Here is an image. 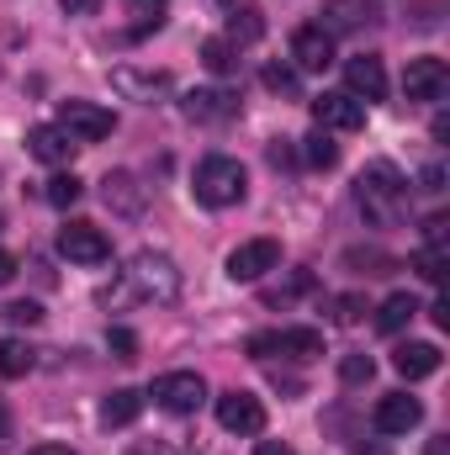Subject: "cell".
Instances as JSON below:
<instances>
[{
	"label": "cell",
	"mask_w": 450,
	"mask_h": 455,
	"mask_svg": "<svg viewBox=\"0 0 450 455\" xmlns=\"http://www.w3.org/2000/svg\"><path fill=\"white\" fill-rule=\"evenodd\" d=\"M355 207L371 228H398L408 218V180L392 159H371L355 180Z\"/></svg>",
	"instance_id": "1"
},
{
	"label": "cell",
	"mask_w": 450,
	"mask_h": 455,
	"mask_svg": "<svg viewBox=\"0 0 450 455\" xmlns=\"http://www.w3.org/2000/svg\"><path fill=\"white\" fill-rule=\"evenodd\" d=\"M181 265L159 249H138L122 270V286H117V302H154V307H170L181 297Z\"/></svg>",
	"instance_id": "2"
},
{
	"label": "cell",
	"mask_w": 450,
	"mask_h": 455,
	"mask_svg": "<svg viewBox=\"0 0 450 455\" xmlns=\"http://www.w3.org/2000/svg\"><path fill=\"white\" fill-rule=\"evenodd\" d=\"M191 191H197V202H202V207H238V202H244V191H249V175H244V164H238V159H228V154H207V159L197 164Z\"/></svg>",
	"instance_id": "3"
},
{
	"label": "cell",
	"mask_w": 450,
	"mask_h": 455,
	"mask_svg": "<svg viewBox=\"0 0 450 455\" xmlns=\"http://www.w3.org/2000/svg\"><path fill=\"white\" fill-rule=\"evenodd\" d=\"M149 397H154V408L186 419V413H197V408L207 403V381H202L197 371H165V376H154Z\"/></svg>",
	"instance_id": "4"
},
{
	"label": "cell",
	"mask_w": 450,
	"mask_h": 455,
	"mask_svg": "<svg viewBox=\"0 0 450 455\" xmlns=\"http://www.w3.org/2000/svg\"><path fill=\"white\" fill-rule=\"evenodd\" d=\"M254 360H270V355H286V360H318L324 355V334L318 329H276V334H254L249 339Z\"/></svg>",
	"instance_id": "5"
},
{
	"label": "cell",
	"mask_w": 450,
	"mask_h": 455,
	"mask_svg": "<svg viewBox=\"0 0 450 455\" xmlns=\"http://www.w3.org/2000/svg\"><path fill=\"white\" fill-rule=\"evenodd\" d=\"M112 91L122 96V101L159 107V101L175 91V80H170L165 69H133V64H117V69H112Z\"/></svg>",
	"instance_id": "6"
},
{
	"label": "cell",
	"mask_w": 450,
	"mask_h": 455,
	"mask_svg": "<svg viewBox=\"0 0 450 455\" xmlns=\"http://www.w3.org/2000/svg\"><path fill=\"white\" fill-rule=\"evenodd\" d=\"M53 127H64L75 143H101V138H112L117 116L107 107H96V101H59V122Z\"/></svg>",
	"instance_id": "7"
},
{
	"label": "cell",
	"mask_w": 450,
	"mask_h": 455,
	"mask_svg": "<svg viewBox=\"0 0 450 455\" xmlns=\"http://www.w3.org/2000/svg\"><path fill=\"white\" fill-rule=\"evenodd\" d=\"M59 254L75 265H107L112 259V238L96 223H64L59 228Z\"/></svg>",
	"instance_id": "8"
},
{
	"label": "cell",
	"mask_w": 450,
	"mask_h": 455,
	"mask_svg": "<svg viewBox=\"0 0 450 455\" xmlns=\"http://www.w3.org/2000/svg\"><path fill=\"white\" fill-rule=\"evenodd\" d=\"M218 424H223L228 435H244V440H254V435H265V403L254 397V392H223L218 397Z\"/></svg>",
	"instance_id": "9"
},
{
	"label": "cell",
	"mask_w": 450,
	"mask_h": 455,
	"mask_svg": "<svg viewBox=\"0 0 450 455\" xmlns=\"http://www.w3.org/2000/svg\"><path fill=\"white\" fill-rule=\"evenodd\" d=\"M313 122L324 132H360L366 127V101H355L350 91H324L313 101Z\"/></svg>",
	"instance_id": "10"
},
{
	"label": "cell",
	"mask_w": 450,
	"mask_h": 455,
	"mask_svg": "<svg viewBox=\"0 0 450 455\" xmlns=\"http://www.w3.org/2000/svg\"><path fill=\"white\" fill-rule=\"evenodd\" d=\"M281 265V243L276 238H249V243H238L233 254H228V275L233 281H260V275H270Z\"/></svg>",
	"instance_id": "11"
},
{
	"label": "cell",
	"mask_w": 450,
	"mask_h": 455,
	"mask_svg": "<svg viewBox=\"0 0 450 455\" xmlns=\"http://www.w3.org/2000/svg\"><path fill=\"white\" fill-rule=\"evenodd\" d=\"M446 91H450L446 59H408V75H403V96L408 101H440Z\"/></svg>",
	"instance_id": "12"
},
{
	"label": "cell",
	"mask_w": 450,
	"mask_h": 455,
	"mask_svg": "<svg viewBox=\"0 0 450 455\" xmlns=\"http://www.w3.org/2000/svg\"><path fill=\"white\" fill-rule=\"evenodd\" d=\"M292 69H308V75H324L329 64H334V37L313 21V27H297L292 32Z\"/></svg>",
	"instance_id": "13"
},
{
	"label": "cell",
	"mask_w": 450,
	"mask_h": 455,
	"mask_svg": "<svg viewBox=\"0 0 450 455\" xmlns=\"http://www.w3.org/2000/svg\"><path fill=\"white\" fill-rule=\"evenodd\" d=\"M371 424H376L382 435H408V429H419V424H424V403H419V397H408V392H387V397L376 403Z\"/></svg>",
	"instance_id": "14"
},
{
	"label": "cell",
	"mask_w": 450,
	"mask_h": 455,
	"mask_svg": "<svg viewBox=\"0 0 450 455\" xmlns=\"http://www.w3.org/2000/svg\"><path fill=\"white\" fill-rule=\"evenodd\" d=\"M181 112L191 122H233L238 116V91H223V85H202V91H186Z\"/></svg>",
	"instance_id": "15"
},
{
	"label": "cell",
	"mask_w": 450,
	"mask_h": 455,
	"mask_svg": "<svg viewBox=\"0 0 450 455\" xmlns=\"http://www.w3.org/2000/svg\"><path fill=\"white\" fill-rule=\"evenodd\" d=\"M101 202L112 207L117 218H143V207H149V191L138 186V175H127V170H112V175L101 180Z\"/></svg>",
	"instance_id": "16"
},
{
	"label": "cell",
	"mask_w": 450,
	"mask_h": 455,
	"mask_svg": "<svg viewBox=\"0 0 450 455\" xmlns=\"http://www.w3.org/2000/svg\"><path fill=\"white\" fill-rule=\"evenodd\" d=\"M344 85H350L355 101H382V96H387V69H382V59H371V53L350 59V64H344Z\"/></svg>",
	"instance_id": "17"
},
{
	"label": "cell",
	"mask_w": 450,
	"mask_h": 455,
	"mask_svg": "<svg viewBox=\"0 0 450 455\" xmlns=\"http://www.w3.org/2000/svg\"><path fill=\"white\" fill-rule=\"evenodd\" d=\"M392 365H398V376H403V381H424V376H435V371H440V349H435V344H424V339L398 344V349H392Z\"/></svg>",
	"instance_id": "18"
},
{
	"label": "cell",
	"mask_w": 450,
	"mask_h": 455,
	"mask_svg": "<svg viewBox=\"0 0 450 455\" xmlns=\"http://www.w3.org/2000/svg\"><path fill=\"white\" fill-rule=\"evenodd\" d=\"M27 148H32V159H43V164H69L80 143H75L64 127H32V132H27Z\"/></svg>",
	"instance_id": "19"
},
{
	"label": "cell",
	"mask_w": 450,
	"mask_h": 455,
	"mask_svg": "<svg viewBox=\"0 0 450 455\" xmlns=\"http://www.w3.org/2000/svg\"><path fill=\"white\" fill-rule=\"evenodd\" d=\"M366 21H371V5L366 0H324V21L318 27L329 37H339V32H360Z\"/></svg>",
	"instance_id": "20"
},
{
	"label": "cell",
	"mask_w": 450,
	"mask_h": 455,
	"mask_svg": "<svg viewBox=\"0 0 450 455\" xmlns=\"http://www.w3.org/2000/svg\"><path fill=\"white\" fill-rule=\"evenodd\" d=\"M414 318H419V302H414L408 291H392V297L376 307V329H382V334H403Z\"/></svg>",
	"instance_id": "21"
},
{
	"label": "cell",
	"mask_w": 450,
	"mask_h": 455,
	"mask_svg": "<svg viewBox=\"0 0 450 455\" xmlns=\"http://www.w3.org/2000/svg\"><path fill=\"white\" fill-rule=\"evenodd\" d=\"M138 413H143V392H133V387H117L112 397L101 403V424L107 429H127Z\"/></svg>",
	"instance_id": "22"
},
{
	"label": "cell",
	"mask_w": 450,
	"mask_h": 455,
	"mask_svg": "<svg viewBox=\"0 0 450 455\" xmlns=\"http://www.w3.org/2000/svg\"><path fill=\"white\" fill-rule=\"evenodd\" d=\"M344 265L350 270H360V275H398L403 270V259L398 254H387V249H344Z\"/></svg>",
	"instance_id": "23"
},
{
	"label": "cell",
	"mask_w": 450,
	"mask_h": 455,
	"mask_svg": "<svg viewBox=\"0 0 450 455\" xmlns=\"http://www.w3.org/2000/svg\"><path fill=\"white\" fill-rule=\"evenodd\" d=\"M122 11L133 16V37H149V32H159V27H165L170 0H122Z\"/></svg>",
	"instance_id": "24"
},
{
	"label": "cell",
	"mask_w": 450,
	"mask_h": 455,
	"mask_svg": "<svg viewBox=\"0 0 450 455\" xmlns=\"http://www.w3.org/2000/svg\"><path fill=\"white\" fill-rule=\"evenodd\" d=\"M260 37H265L260 11H254V5H233V11H228V43L238 48V43H260Z\"/></svg>",
	"instance_id": "25"
},
{
	"label": "cell",
	"mask_w": 450,
	"mask_h": 455,
	"mask_svg": "<svg viewBox=\"0 0 450 455\" xmlns=\"http://www.w3.org/2000/svg\"><path fill=\"white\" fill-rule=\"evenodd\" d=\"M32 360H37V349H32L27 339H0V376L16 381V376L32 371Z\"/></svg>",
	"instance_id": "26"
},
{
	"label": "cell",
	"mask_w": 450,
	"mask_h": 455,
	"mask_svg": "<svg viewBox=\"0 0 450 455\" xmlns=\"http://www.w3.org/2000/svg\"><path fill=\"white\" fill-rule=\"evenodd\" d=\"M302 159H308L313 170H334V164H339V143L318 127V132H308V138H302Z\"/></svg>",
	"instance_id": "27"
},
{
	"label": "cell",
	"mask_w": 450,
	"mask_h": 455,
	"mask_svg": "<svg viewBox=\"0 0 450 455\" xmlns=\"http://www.w3.org/2000/svg\"><path fill=\"white\" fill-rule=\"evenodd\" d=\"M202 64H207L213 75H233V69H238V48H233L228 37H207V43H202Z\"/></svg>",
	"instance_id": "28"
},
{
	"label": "cell",
	"mask_w": 450,
	"mask_h": 455,
	"mask_svg": "<svg viewBox=\"0 0 450 455\" xmlns=\"http://www.w3.org/2000/svg\"><path fill=\"white\" fill-rule=\"evenodd\" d=\"M446 265H450V254H446V243H424L419 254H414V270L430 281V286H440L446 281Z\"/></svg>",
	"instance_id": "29"
},
{
	"label": "cell",
	"mask_w": 450,
	"mask_h": 455,
	"mask_svg": "<svg viewBox=\"0 0 450 455\" xmlns=\"http://www.w3.org/2000/svg\"><path fill=\"white\" fill-rule=\"evenodd\" d=\"M371 376H376V360H371V355H360V349H350V355L339 360V381H344V387H366Z\"/></svg>",
	"instance_id": "30"
},
{
	"label": "cell",
	"mask_w": 450,
	"mask_h": 455,
	"mask_svg": "<svg viewBox=\"0 0 450 455\" xmlns=\"http://www.w3.org/2000/svg\"><path fill=\"white\" fill-rule=\"evenodd\" d=\"M260 80H265L276 96H292V101L302 96V80H297V69H292V64H265V75H260Z\"/></svg>",
	"instance_id": "31"
},
{
	"label": "cell",
	"mask_w": 450,
	"mask_h": 455,
	"mask_svg": "<svg viewBox=\"0 0 450 455\" xmlns=\"http://www.w3.org/2000/svg\"><path fill=\"white\" fill-rule=\"evenodd\" d=\"M80 191H85V186H80V180H75L69 170H64V175H53V180L43 186V196H48V207H75V202H80Z\"/></svg>",
	"instance_id": "32"
},
{
	"label": "cell",
	"mask_w": 450,
	"mask_h": 455,
	"mask_svg": "<svg viewBox=\"0 0 450 455\" xmlns=\"http://www.w3.org/2000/svg\"><path fill=\"white\" fill-rule=\"evenodd\" d=\"M318 281H313V270H297L292 281H281V286H270L265 291V302H292V297H302V291H313Z\"/></svg>",
	"instance_id": "33"
},
{
	"label": "cell",
	"mask_w": 450,
	"mask_h": 455,
	"mask_svg": "<svg viewBox=\"0 0 450 455\" xmlns=\"http://www.w3.org/2000/svg\"><path fill=\"white\" fill-rule=\"evenodd\" d=\"M360 313H366V297H329V318H334L339 329L360 323Z\"/></svg>",
	"instance_id": "34"
},
{
	"label": "cell",
	"mask_w": 450,
	"mask_h": 455,
	"mask_svg": "<svg viewBox=\"0 0 450 455\" xmlns=\"http://www.w3.org/2000/svg\"><path fill=\"white\" fill-rule=\"evenodd\" d=\"M0 318H5V323H16V329H21V323L32 329V323L43 318V307H37V302H11V307H0Z\"/></svg>",
	"instance_id": "35"
},
{
	"label": "cell",
	"mask_w": 450,
	"mask_h": 455,
	"mask_svg": "<svg viewBox=\"0 0 450 455\" xmlns=\"http://www.w3.org/2000/svg\"><path fill=\"white\" fill-rule=\"evenodd\" d=\"M107 344H112L117 360H138V334H133V329H112V334H107Z\"/></svg>",
	"instance_id": "36"
},
{
	"label": "cell",
	"mask_w": 450,
	"mask_h": 455,
	"mask_svg": "<svg viewBox=\"0 0 450 455\" xmlns=\"http://www.w3.org/2000/svg\"><path fill=\"white\" fill-rule=\"evenodd\" d=\"M127 455H181V451H170L165 440H138V445H127Z\"/></svg>",
	"instance_id": "37"
},
{
	"label": "cell",
	"mask_w": 450,
	"mask_h": 455,
	"mask_svg": "<svg viewBox=\"0 0 450 455\" xmlns=\"http://www.w3.org/2000/svg\"><path fill=\"white\" fill-rule=\"evenodd\" d=\"M435 11H440V0H424V5L414 11V27H435V21H440Z\"/></svg>",
	"instance_id": "38"
},
{
	"label": "cell",
	"mask_w": 450,
	"mask_h": 455,
	"mask_svg": "<svg viewBox=\"0 0 450 455\" xmlns=\"http://www.w3.org/2000/svg\"><path fill=\"white\" fill-rule=\"evenodd\" d=\"M265 154H270V164H276V170H281V164H297V154H292V148H286L281 138H276V143H270Z\"/></svg>",
	"instance_id": "39"
},
{
	"label": "cell",
	"mask_w": 450,
	"mask_h": 455,
	"mask_svg": "<svg viewBox=\"0 0 450 455\" xmlns=\"http://www.w3.org/2000/svg\"><path fill=\"white\" fill-rule=\"evenodd\" d=\"M59 5H64V16H96L101 0H59Z\"/></svg>",
	"instance_id": "40"
},
{
	"label": "cell",
	"mask_w": 450,
	"mask_h": 455,
	"mask_svg": "<svg viewBox=\"0 0 450 455\" xmlns=\"http://www.w3.org/2000/svg\"><path fill=\"white\" fill-rule=\"evenodd\" d=\"M424 243H446V218H430L424 223Z\"/></svg>",
	"instance_id": "41"
},
{
	"label": "cell",
	"mask_w": 450,
	"mask_h": 455,
	"mask_svg": "<svg viewBox=\"0 0 450 455\" xmlns=\"http://www.w3.org/2000/svg\"><path fill=\"white\" fill-rule=\"evenodd\" d=\"M254 455H297V451H292L286 440H260V451H254Z\"/></svg>",
	"instance_id": "42"
},
{
	"label": "cell",
	"mask_w": 450,
	"mask_h": 455,
	"mask_svg": "<svg viewBox=\"0 0 450 455\" xmlns=\"http://www.w3.org/2000/svg\"><path fill=\"white\" fill-rule=\"evenodd\" d=\"M0 445H11V408L0 403Z\"/></svg>",
	"instance_id": "43"
},
{
	"label": "cell",
	"mask_w": 450,
	"mask_h": 455,
	"mask_svg": "<svg viewBox=\"0 0 450 455\" xmlns=\"http://www.w3.org/2000/svg\"><path fill=\"white\" fill-rule=\"evenodd\" d=\"M11 275H16V259H11V254H5V249H0V286H5V281H11Z\"/></svg>",
	"instance_id": "44"
},
{
	"label": "cell",
	"mask_w": 450,
	"mask_h": 455,
	"mask_svg": "<svg viewBox=\"0 0 450 455\" xmlns=\"http://www.w3.org/2000/svg\"><path fill=\"white\" fill-rule=\"evenodd\" d=\"M430 318H435L440 329H450V307H446V302H435V307H430Z\"/></svg>",
	"instance_id": "45"
},
{
	"label": "cell",
	"mask_w": 450,
	"mask_h": 455,
	"mask_svg": "<svg viewBox=\"0 0 450 455\" xmlns=\"http://www.w3.org/2000/svg\"><path fill=\"white\" fill-rule=\"evenodd\" d=\"M27 455H75L69 445H37V451H27Z\"/></svg>",
	"instance_id": "46"
}]
</instances>
